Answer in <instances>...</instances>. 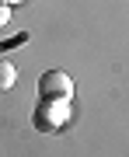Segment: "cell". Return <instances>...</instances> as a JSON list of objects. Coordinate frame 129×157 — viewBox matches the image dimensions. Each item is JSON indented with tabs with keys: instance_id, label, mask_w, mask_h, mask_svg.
I'll list each match as a JSON object with an SVG mask.
<instances>
[{
	"instance_id": "1",
	"label": "cell",
	"mask_w": 129,
	"mask_h": 157,
	"mask_svg": "<svg viewBox=\"0 0 129 157\" xmlns=\"http://www.w3.org/2000/svg\"><path fill=\"white\" fill-rule=\"evenodd\" d=\"M39 94H42V101H70L73 80L63 70H49V73L39 77Z\"/></svg>"
},
{
	"instance_id": "2",
	"label": "cell",
	"mask_w": 129,
	"mask_h": 157,
	"mask_svg": "<svg viewBox=\"0 0 129 157\" xmlns=\"http://www.w3.org/2000/svg\"><path fill=\"white\" fill-rule=\"evenodd\" d=\"M66 101H42L39 115H35V129H56L63 119H66Z\"/></svg>"
},
{
	"instance_id": "3",
	"label": "cell",
	"mask_w": 129,
	"mask_h": 157,
	"mask_svg": "<svg viewBox=\"0 0 129 157\" xmlns=\"http://www.w3.org/2000/svg\"><path fill=\"white\" fill-rule=\"evenodd\" d=\"M17 84V70L11 59H0V91H11Z\"/></svg>"
},
{
	"instance_id": "4",
	"label": "cell",
	"mask_w": 129,
	"mask_h": 157,
	"mask_svg": "<svg viewBox=\"0 0 129 157\" xmlns=\"http://www.w3.org/2000/svg\"><path fill=\"white\" fill-rule=\"evenodd\" d=\"M7 21H11V7L0 4V28H7Z\"/></svg>"
},
{
	"instance_id": "5",
	"label": "cell",
	"mask_w": 129,
	"mask_h": 157,
	"mask_svg": "<svg viewBox=\"0 0 129 157\" xmlns=\"http://www.w3.org/2000/svg\"><path fill=\"white\" fill-rule=\"evenodd\" d=\"M0 4H7V7H14V4H25V0H0Z\"/></svg>"
}]
</instances>
